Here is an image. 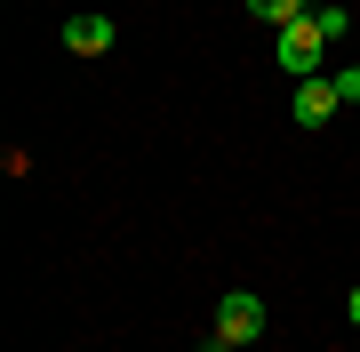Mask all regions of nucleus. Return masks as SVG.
Here are the masks:
<instances>
[{
    "instance_id": "nucleus-7",
    "label": "nucleus",
    "mask_w": 360,
    "mask_h": 352,
    "mask_svg": "<svg viewBox=\"0 0 360 352\" xmlns=\"http://www.w3.org/2000/svg\"><path fill=\"white\" fill-rule=\"evenodd\" d=\"M345 313H352V328H360V288H352V304H345Z\"/></svg>"
},
{
    "instance_id": "nucleus-5",
    "label": "nucleus",
    "mask_w": 360,
    "mask_h": 352,
    "mask_svg": "<svg viewBox=\"0 0 360 352\" xmlns=\"http://www.w3.org/2000/svg\"><path fill=\"white\" fill-rule=\"evenodd\" d=\"M248 16H257V25H296V16H304V0H248Z\"/></svg>"
},
{
    "instance_id": "nucleus-3",
    "label": "nucleus",
    "mask_w": 360,
    "mask_h": 352,
    "mask_svg": "<svg viewBox=\"0 0 360 352\" xmlns=\"http://www.w3.org/2000/svg\"><path fill=\"white\" fill-rule=\"evenodd\" d=\"M336 105H345V96H336V72H321V80H296V129H328L336 120Z\"/></svg>"
},
{
    "instance_id": "nucleus-1",
    "label": "nucleus",
    "mask_w": 360,
    "mask_h": 352,
    "mask_svg": "<svg viewBox=\"0 0 360 352\" xmlns=\"http://www.w3.org/2000/svg\"><path fill=\"white\" fill-rule=\"evenodd\" d=\"M257 337H264V296L232 288V296L217 304V328H208V344H200V352H240V344H257Z\"/></svg>"
},
{
    "instance_id": "nucleus-6",
    "label": "nucleus",
    "mask_w": 360,
    "mask_h": 352,
    "mask_svg": "<svg viewBox=\"0 0 360 352\" xmlns=\"http://www.w3.org/2000/svg\"><path fill=\"white\" fill-rule=\"evenodd\" d=\"M336 96H345V105H360V65H345V72H336Z\"/></svg>"
},
{
    "instance_id": "nucleus-2",
    "label": "nucleus",
    "mask_w": 360,
    "mask_h": 352,
    "mask_svg": "<svg viewBox=\"0 0 360 352\" xmlns=\"http://www.w3.org/2000/svg\"><path fill=\"white\" fill-rule=\"evenodd\" d=\"M321 48H336V40L321 32V16H296V25H281V48H272V56H281V72L288 80H321Z\"/></svg>"
},
{
    "instance_id": "nucleus-4",
    "label": "nucleus",
    "mask_w": 360,
    "mask_h": 352,
    "mask_svg": "<svg viewBox=\"0 0 360 352\" xmlns=\"http://www.w3.org/2000/svg\"><path fill=\"white\" fill-rule=\"evenodd\" d=\"M65 48L72 56H104V48H112V16H96V8L65 16Z\"/></svg>"
}]
</instances>
